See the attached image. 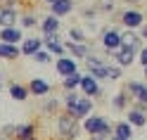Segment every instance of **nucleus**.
<instances>
[{
  "mask_svg": "<svg viewBox=\"0 0 147 140\" xmlns=\"http://www.w3.org/2000/svg\"><path fill=\"white\" fill-rule=\"evenodd\" d=\"M121 45H123V41H121V33L116 29H105L102 31V48L107 52H116Z\"/></svg>",
  "mask_w": 147,
  "mask_h": 140,
  "instance_id": "nucleus-7",
  "label": "nucleus"
},
{
  "mask_svg": "<svg viewBox=\"0 0 147 140\" xmlns=\"http://www.w3.org/2000/svg\"><path fill=\"white\" fill-rule=\"evenodd\" d=\"M90 140H105V138H97V135H90Z\"/></svg>",
  "mask_w": 147,
  "mask_h": 140,
  "instance_id": "nucleus-36",
  "label": "nucleus"
},
{
  "mask_svg": "<svg viewBox=\"0 0 147 140\" xmlns=\"http://www.w3.org/2000/svg\"><path fill=\"white\" fill-rule=\"evenodd\" d=\"M138 36H140L142 41H147V24H142V26H140V33H138Z\"/></svg>",
  "mask_w": 147,
  "mask_h": 140,
  "instance_id": "nucleus-34",
  "label": "nucleus"
},
{
  "mask_svg": "<svg viewBox=\"0 0 147 140\" xmlns=\"http://www.w3.org/2000/svg\"><path fill=\"white\" fill-rule=\"evenodd\" d=\"M126 121L133 128H142V126H147V114L140 112V109H135V107H131V109H128V114H126Z\"/></svg>",
  "mask_w": 147,
  "mask_h": 140,
  "instance_id": "nucleus-16",
  "label": "nucleus"
},
{
  "mask_svg": "<svg viewBox=\"0 0 147 140\" xmlns=\"http://www.w3.org/2000/svg\"><path fill=\"white\" fill-rule=\"evenodd\" d=\"M86 64H88V74L93 78H107V71H109V62L102 60V57H97V55L90 52L88 57H86Z\"/></svg>",
  "mask_w": 147,
  "mask_h": 140,
  "instance_id": "nucleus-4",
  "label": "nucleus"
},
{
  "mask_svg": "<svg viewBox=\"0 0 147 140\" xmlns=\"http://www.w3.org/2000/svg\"><path fill=\"white\" fill-rule=\"evenodd\" d=\"M121 74H123V69L119 67V64H109V71H107V81H119V78H121Z\"/></svg>",
  "mask_w": 147,
  "mask_h": 140,
  "instance_id": "nucleus-27",
  "label": "nucleus"
},
{
  "mask_svg": "<svg viewBox=\"0 0 147 140\" xmlns=\"http://www.w3.org/2000/svg\"><path fill=\"white\" fill-rule=\"evenodd\" d=\"M57 131H59L62 140H76L81 135V131H83V126H81V121L76 116H71L69 112H64V114L57 116Z\"/></svg>",
  "mask_w": 147,
  "mask_h": 140,
  "instance_id": "nucleus-2",
  "label": "nucleus"
},
{
  "mask_svg": "<svg viewBox=\"0 0 147 140\" xmlns=\"http://www.w3.org/2000/svg\"><path fill=\"white\" fill-rule=\"evenodd\" d=\"M0 140H7V138H5V135H3V133H0Z\"/></svg>",
  "mask_w": 147,
  "mask_h": 140,
  "instance_id": "nucleus-38",
  "label": "nucleus"
},
{
  "mask_svg": "<svg viewBox=\"0 0 147 140\" xmlns=\"http://www.w3.org/2000/svg\"><path fill=\"white\" fill-rule=\"evenodd\" d=\"M29 140H38V138H36V135H33V138H29Z\"/></svg>",
  "mask_w": 147,
  "mask_h": 140,
  "instance_id": "nucleus-40",
  "label": "nucleus"
},
{
  "mask_svg": "<svg viewBox=\"0 0 147 140\" xmlns=\"http://www.w3.org/2000/svg\"><path fill=\"white\" fill-rule=\"evenodd\" d=\"M0 3H3V0H0Z\"/></svg>",
  "mask_w": 147,
  "mask_h": 140,
  "instance_id": "nucleus-43",
  "label": "nucleus"
},
{
  "mask_svg": "<svg viewBox=\"0 0 147 140\" xmlns=\"http://www.w3.org/2000/svg\"><path fill=\"white\" fill-rule=\"evenodd\" d=\"M19 50H22V55H26V57H33L38 50H43V38H24L22 41V45H19Z\"/></svg>",
  "mask_w": 147,
  "mask_h": 140,
  "instance_id": "nucleus-14",
  "label": "nucleus"
},
{
  "mask_svg": "<svg viewBox=\"0 0 147 140\" xmlns=\"http://www.w3.org/2000/svg\"><path fill=\"white\" fill-rule=\"evenodd\" d=\"M112 57H114L112 62H116L119 67L123 69V67H131V64L135 62V57H138V52H135V50L131 48V45H121V48H119L116 52H112Z\"/></svg>",
  "mask_w": 147,
  "mask_h": 140,
  "instance_id": "nucleus-6",
  "label": "nucleus"
},
{
  "mask_svg": "<svg viewBox=\"0 0 147 140\" xmlns=\"http://www.w3.org/2000/svg\"><path fill=\"white\" fill-rule=\"evenodd\" d=\"M55 69H57V74L59 76H71L74 71H78V67H76V60L74 57H69V55H64V57H57L55 60Z\"/></svg>",
  "mask_w": 147,
  "mask_h": 140,
  "instance_id": "nucleus-10",
  "label": "nucleus"
},
{
  "mask_svg": "<svg viewBox=\"0 0 147 140\" xmlns=\"http://www.w3.org/2000/svg\"><path fill=\"white\" fill-rule=\"evenodd\" d=\"M22 55L19 50V45H10V43H0V60H7V62H12L17 60Z\"/></svg>",
  "mask_w": 147,
  "mask_h": 140,
  "instance_id": "nucleus-21",
  "label": "nucleus"
},
{
  "mask_svg": "<svg viewBox=\"0 0 147 140\" xmlns=\"http://www.w3.org/2000/svg\"><path fill=\"white\" fill-rule=\"evenodd\" d=\"M0 78H3V71H0Z\"/></svg>",
  "mask_w": 147,
  "mask_h": 140,
  "instance_id": "nucleus-42",
  "label": "nucleus"
},
{
  "mask_svg": "<svg viewBox=\"0 0 147 140\" xmlns=\"http://www.w3.org/2000/svg\"><path fill=\"white\" fill-rule=\"evenodd\" d=\"M67 112H69L71 116H76L78 121H83V119L90 114V112H93V97L81 95V97H78V102H76V105H74L71 109H67Z\"/></svg>",
  "mask_w": 147,
  "mask_h": 140,
  "instance_id": "nucleus-8",
  "label": "nucleus"
},
{
  "mask_svg": "<svg viewBox=\"0 0 147 140\" xmlns=\"http://www.w3.org/2000/svg\"><path fill=\"white\" fill-rule=\"evenodd\" d=\"M24 33L19 26H5L0 29V43H10V45H22Z\"/></svg>",
  "mask_w": 147,
  "mask_h": 140,
  "instance_id": "nucleus-9",
  "label": "nucleus"
},
{
  "mask_svg": "<svg viewBox=\"0 0 147 140\" xmlns=\"http://www.w3.org/2000/svg\"><path fill=\"white\" fill-rule=\"evenodd\" d=\"M81 78H83V74H78V71H74L71 76H67L62 81V86H64V90H76L78 86H81Z\"/></svg>",
  "mask_w": 147,
  "mask_h": 140,
  "instance_id": "nucleus-25",
  "label": "nucleus"
},
{
  "mask_svg": "<svg viewBox=\"0 0 147 140\" xmlns=\"http://www.w3.org/2000/svg\"><path fill=\"white\" fill-rule=\"evenodd\" d=\"M81 126H83V131L88 135H97V138H105V140L114 133V126L109 124L105 116H97V114H88L81 121Z\"/></svg>",
  "mask_w": 147,
  "mask_h": 140,
  "instance_id": "nucleus-1",
  "label": "nucleus"
},
{
  "mask_svg": "<svg viewBox=\"0 0 147 140\" xmlns=\"http://www.w3.org/2000/svg\"><path fill=\"white\" fill-rule=\"evenodd\" d=\"M59 17H55V14H48L45 19L40 22V31L43 36H50V33H59Z\"/></svg>",
  "mask_w": 147,
  "mask_h": 140,
  "instance_id": "nucleus-19",
  "label": "nucleus"
},
{
  "mask_svg": "<svg viewBox=\"0 0 147 140\" xmlns=\"http://www.w3.org/2000/svg\"><path fill=\"white\" fill-rule=\"evenodd\" d=\"M126 93L131 95L133 102L147 105V83H142V81H128L126 83Z\"/></svg>",
  "mask_w": 147,
  "mask_h": 140,
  "instance_id": "nucleus-5",
  "label": "nucleus"
},
{
  "mask_svg": "<svg viewBox=\"0 0 147 140\" xmlns=\"http://www.w3.org/2000/svg\"><path fill=\"white\" fill-rule=\"evenodd\" d=\"M57 109H59V100H48L43 107V112H57Z\"/></svg>",
  "mask_w": 147,
  "mask_h": 140,
  "instance_id": "nucleus-31",
  "label": "nucleus"
},
{
  "mask_svg": "<svg viewBox=\"0 0 147 140\" xmlns=\"http://www.w3.org/2000/svg\"><path fill=\"white\" fill-rule=\"evenodd\" d=\"M33 60H36V62H38V64H48V62L52 60V55H50L48 50H38V52H36V55H33Z\"/></svg>",
  "mask_w": 147,
  "mask_h": 140,
  "instance_id": "nucleus-29",
  "label": "nucleus"
},
{
  "mask_svg": "<svg viewBox=\"0 0 147 140\" xmlns=\"http://www.w3.org/2000/svg\"><path fill=\"white\" fill-rule=\"evenodd\" d=\"M128 102H131L128 93H126V90H121V93H116V95L112 97V107H114V109H119V112H123V109L128 107Z\"/></svg>",
  "mask_w": 147,
  "mask_h": 140,
  "instance_id": "nucleus-24",
  "label": "nucleus"
},
{
  "mask_svg": "<svg viewBox=\"0 0 147 140\" xmlns=\"http://www.w3.org/2000/svg\"><path fill=\"white\" fill-rule=\"evenodd\" d=\"M69 38H71L74 43H86V41H88V33H86L83 29H81V26H71Z\"/></svg>",
  "mask_w": 147,
  "mask_h": 140,
  "instance_id": "nucleus-26",
  "label": "nucleus"
},
{
  "mask_svg": "<svg viewBox=\"0 0 147 140\" xmlns=\"http://www.w3.org/2000/svg\"><path fill=\"white\" fill-rule=\"evenodd\" d=\"M145 78H147V67H145Z\"/></svg>",
  "mask_w": 147,
  "mask_h": 140,
  "instance_id": "nucleus-39",
  "label": "nucleus"
},
{
  "mask_svg": "<svg viewBox=\"0 0 147 140\" xmlns=\"http://www.w3.org/2000/svg\"><path fill=\"white\" fill-rule=\"evenodd\" d=\"M3 3H5L3 7H12V10H17V7L22 5V0H3Z\"/></svg>",
  "mask_w": 147,
  "mask_h": 140,
  "instance_id": "nucleus-33",
  "label": "nucleus"
},
{
  "mask_svg": "<svg viewBox=\"0 0 147 140\" xmlns=\"http://www.w3.org/2000/svg\"><path fill=\"white\" fill-rule=\"evenodd\" d=\"M78 93L76 90H67V95H64V107H67V109H71L74 105H76V102H78Z\"/></svg>",
  "mask_w": 147,
  "mask_h": 140,
  "instance_id": "nucleus-28",
  "label": "nucleus"
},
{
  "mask_svg": "<svg viewBox=\"0 0 147 140\" xmlns=\"http://www.w3.org/2000/svg\"><path fill=\"white\" fill-rule=\"evenodd\" d=\"M45 3H48V5H52V3H55V0H45Z\"/></svg>",
  "mask_w": 147,
  "mask_h": 140,
  "instance_id": "nucleus-37",
  "label": "nucleus"
},
{
  "mask_svg": "<svg viewBox=\"0 0 147 140\" xmlns=\"http://www.w3.org/2000/svg\"><path fill=\"white\" fill-rule=\"evenodd\" d=\"M52 88H50V83L48 81H43V78H31L29 81V93L36 97H43V95H48Z\"/></svg>",
  "mask_w": 147,
  "mask_h": 140,
  "instance_id": "nucleus-15",
  "label": "nucleus"
},
{
  "mask_svg": "<svg viewBox=\"0 0 147 140\" xmlns=\"http://www.w3.org/2000/svg\"><path fill=\"white\" fill-rule=\"evenodd\" d=\"M0 90H3V83H0Z\"/></svg>",
  "mask_w": 147,
  "mask_h": 140,
  "instance_id": "nucleus-41",
  "label": "nucleus"
},
{
  "mask_svg": "<svg viewBox=\"0 0 147 140\" xmlns=\"http://www.w3.org/2000/svg\"><path fill=\"white\" fill-rule=\"evenodd\" d=\"M138 60H140V64H142V67H147V45H145L140 52H138Z\"/></svg>",
  "mask_w": 147,
  "mask_h": 140,
  "instance_id": "nucleus-32",
  "label": "nucleus"
},
{
  "mask_svg": "<svg viewBox=\"0 0 147 140\" xmlns=\"http://www.w3.org/2000/svg\"><path fill=\"white\" fill-rule=\"evenodd\" d=\"M121 24L126 26V29H140V26L145 24V17H142V12H138V10H126L123 14H121Z\"/></svg>",
  "mask_w": 147,
  "mask_h": 140,
  "instance_id": "nucleus-11",
  "label": "nucleus"
},
{
  "mask_svg": "<svg viewBox=\"0 0 147 140\" xmlns=\"http://www.w3.org/2000/svg\"><path fill=\"white\" fill-rule=\"evenodd\" d=\"M121 41H123V45H131L135 52H140V50L145 48L142 38H140V36H138L135 31H126V33H121Z\"/></svg>",
  "mask_w": 147,
  "mask_h": 140,
  "instance_id": "nucleus-20",
  "label": "nucleus"
},
{
  "mask_svg": "<svg viewBox=\"0 0 147 140\" xmlns=\"http://www.w3.org/2000/svg\"><path fill=\"white\" fill-rule=\"evenodd\" d=\"M64 48H67V55H69V57H74V60H86L88 55H90V50H88V45H86V43L67 41V43H64Z\"/></svg>",
  "mask_w": 147,
  "mask_h": 140,
  "instance_id": "nucleus-13",
  "label": "nucleus"
},
{
  "mask_svg": "<svg viewBox=\"0 0 147 140\" xmlns=\"http://www.w3.org/2000/svg\"><path fill=\"white\" fill-rule=\"evenodd\" d=\"M0 133L12 140H29L36 135V126L33 124H5L0 128Z\"/></svg>",
  "mask_w": 147,
  "mask_h": 140,
  "instance_id": "nucleus-3",
  "label": "nucleus"
},
{
  "mask_svg": "<svg viewBox=\"0 0 147 140\" xmlns=\"http://www.w3.org/2000/svg\"><path fill=\"white\" fill-rule=\"evenodd\" d=\"M81 93H83L86 97H95V95H100V83H97V78H93L90 74H83V78H81Z\"/></svg>",
  "mask_w": 147,
  "mask_h": 140,
  "instance_id": "nucleus-12",
  "label": "nucleus"
},
{
  "mask_svg": "<svg viewBox=\"0 0 147 140\" xmlns=\"http://www.w3.org/2000/svg\"><path fill=\"white\" fill-rule=\"evenodd\" d=\"M17 22H19L17 10H12V7H0V29H5V26H17Z\"/></svg>",
  "mask_w": 147,
  "mask_h": 140,
  "instance_id": "nucleus-17",
  "label": "nucleus"
},
{
  "mask_svg": "<svg viewBox=\"0 0 147 140\" xmlns=\"http://www.w3.org/2000/svg\"><path fill=\"white\" fill-rule=\"evenodd\" d=\"M19 22H22L24 29H33V26H36V17H33V14H24Z\"/></svg>",
  "mask_w": 147,
  "mask_h": 140,
  "instance_id": "nucleus-30",
  "label": "nucleus"
},
{
  "mask_svg": "<svg viewBox=\"0 0 147 140\" xmlns=\"http://www.w3.org/2000/svg\"><path fill=\"white\" fill-rule=\"evenodd\" d=\"M71 10H74V0H55L50 5V14L55 17H67Z\"/></svg>",
  "mask_w": 147,
  "mask_h": 140,
  "instance_id": "nucleus-18",
  "label": "nucleus"
},
{
  "mask_svg": "<svg viewBox=\"0 0 147 140\" xmlns=\"http://www.w3.org/2000/svg\"><path fill=\"white\" fill-rule=\"evenodd\" d=\"M107 140H123V138H119V135H109Z\"/></svg>",
  "mask_w": 147,
  "mask_h": 140,
  "instance_id": "nucleus-35",
  "label": "nucleus"
},
{
  "mask_svg": "<svg viewBox=\"0 0 147 140\" xmlns=\"http://www.w3.org/2000/svg\"><path fill=\"white\" fill-rule=\"evenodd\" d=\"M112 135H119L123 140H133V126L128 124V121H119V124H114V133Z\"/></svg>",
  "mask_w": 147,
  "mask_h": 140,
  "instance_id": "nucleus-23",
  "label": "nucleus"
},
{
  "mask_svg": "<svg viewBox=\"0 0 147 140\" xmlns=\"http://www.w3.org/2000/svg\"><path fill=\"white\" fill-rule=\"evenodd\" d=\"M10 95H12V100H17V102H24V100H29V86H22V83H10Z\"/></svg>",
  "mask_w": 147,
  "mask_h": 140,
  "instance_id": "nucleus-22",
  "label": "nucleus"
}]
</instances>
